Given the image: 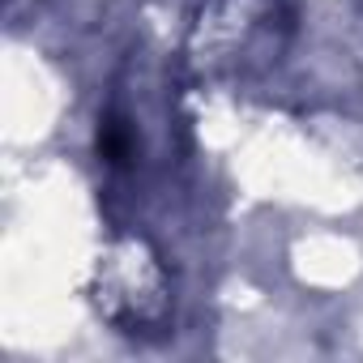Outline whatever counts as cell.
Returning <instances> with one entry per match:
<instances>
[{"instance_id":"6da1fadb","label":"cell","mask_w":363,"mask_h":363,"mask_svg":"<svg viewBox=\"0 0 363 363\" xmlns=\"http://www.w3.org/2000/svg\"><path fill=\"white\" fill-rule=\"evenodd\" d=\"M94 299H99L103 316L111 325H120L124 333H141L154 320H162V312H167L162 274H158L154 257H145V248H137V244H128L103 261Z\"/></svg>"}]
</instances>
